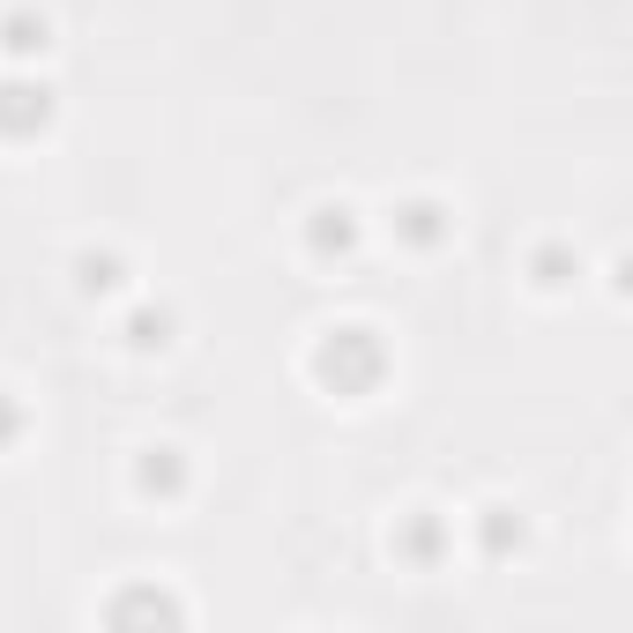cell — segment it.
<instances>
[{
	"label": "cell",
	"instance_id": "1",
	"mask_svg": "<svg viewBox=\"0 0 633 633\" xmlns=\"http://www.w3.org/2000/svg\"><path fill=\"white\" fill-rule=\"evenodd\" d=\"M320 373H328V380H343V388H358V380H373V373H380V350L366 343V328H343V336L320 350Z\"/></svg>",
	"mask_w": 633,
	"mask_h": 633
},
{
	"label": "cell",
	"instance_id": "2",
	"mask_svg": "<svg viewBox=\"0 0 633 633\" xmlns=\"http://www.w3.org/2000/svg\"><path fill=\"white\" fill-rule=\"evenodd\" d=\"M38 120H46V90L8 82V90H0V127H8V135H23V127H38Z\"/></svg>",
	"mask_w": 633,
	"mask_h": 633
},
{
	"label": "cell",
	"instance_id": "4",
	"mask_svg": "<svg viewBox=\"0 0 633 633\" xmlns=\"http://www.w3.org/2000/svg\"><path fill=\"white\" fill-rule=\"evenodd\" d=\"M142 485H179V463H171V447H157V463H142Z\"/></svg>",
	"mask_w": 633,
	"mask_h": 633
},
{
	"label": "cell",
	"instance_id": "3",
	"mask_svg": "<svg viewBox=\"0 0 633 633\" xmlns=\"http://www.w3.org/2000/svg\"><path fill=\"white\" fill-rule=\"evenodd\" d=\"M8 46H16V52L46 46V23H30V16H8Z\"/></svg>",
	"mask_w": 633,
	"mask_h": 633
},
{
	"label": "cell",
	"instance_id": "5",
	"mask_svg": "<svg viewBox=\"0 0 633 633\" xmlns=\"http://www.w3.org/2000/svg\"><path fill=\"white\" fill-rule=\"evenodd\" d=\"M82 284H90V291H112V284H120V268H112V261H82Z\"/></svg>",
	"mask_w": 633,
	"mask_h": 633
}]
</instances>
